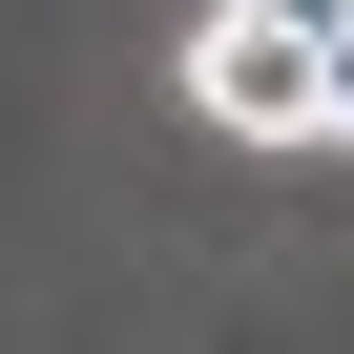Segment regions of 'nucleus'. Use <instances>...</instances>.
Instances as JSON below:
<instances>
[{
	"instance_id": "nucleus-1",
	"label": "nucleus",
	"mask_w": 354,
	"mask_h": 354,
	"mask_svg": "<svg viewBox=\"0 0 354 354\" xmlns=\"http://www.w3.org/2000/svg\"><path fill=\"white\" fill-rule=\"evenodd\" d=\"M188 104H209L230 146H333V21L209 0V21H188Z\"/></svg>"
},
{
	"instance_id": "nucleus-2",
	"label": "nucleus",
	"mask_w": 354,
	"mask_h": 354,
	"mask_svg": "<svg viewBox=\"0 0 354 354\" xmlns=\"http://www.w3.org/2000/svg\"><path fill=\"white\" fill-rule=\"evenodd\" d=\"M271 21H333V42H354V0H271Z\"/></svg>"
},
{
	"instance_id": "nucleus-3",
	"label": "nucleus",
	"mask_w": 354,
	"mask_h": 354,
	"mask_svg": "<svg viewBox=\"0 0 354 354\" xmlns=\"http://www.w3.org/2000/svg\"><path fill=\"white\" fill-rule=\"evenodd\" d=\"M333 146H354V42H333Z\"/></svg>"
}]
</instances>
